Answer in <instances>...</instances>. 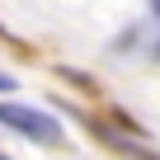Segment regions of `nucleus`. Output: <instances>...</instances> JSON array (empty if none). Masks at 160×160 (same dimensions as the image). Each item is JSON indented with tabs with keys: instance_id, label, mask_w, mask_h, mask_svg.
Instances as JSON below:
<instances>
[{
	"instance_id": "obj_4",
	"label": "nucleus",
	"mask_w": 160,
	"mask_h": 160,
	"mask_svg": "<svg viewBox=\"0 0 160 160\" xmlns=\"http://www.w3.org/2000/svg\"><path fill=\"white\" fill-rule=\"evenodd\" d=\"M0 160H5V155H0Z\"/></svg>"
},
{
	"instance_id": "obj_2",
	"label": "nucleus",
	"mask_w": 160,
	"mask_h": 160,
	"mask_svg": "<svg viewBox=\"0 0 160 160\" xmlns=\"http://www.w3.org/2000/svg\"><path fill=\"white\" fill-rule=\"evenodd\" d=\"M0 90H14V80H10V75H0Z\"/></svg>"
},
{
	"instance_id": "obj_5",
	"label": "nucleus",
	"mask_w": 160,
	"mask_h": 160,
	"mask_svg": "<svg viewBox=\"0 0 160 160\" xmlns=\"http://www.w3.org/2000/svg\"><path fill=\"white\" fill-rule=\"evenodd\" d=\"M155 52H160V47H155Z\"/></svg>"
},
{
	"instance_id": "obj_3",
	"label": "nucleus",
	"mask_w": 160,
	"mask_h": 160,
	"mask_svg": "<svg viewBox=\"0 0 160 160\" xmlns=\"http://www.w3.org/2000/svg\"><path fill=\"white\" fill-rule=\"evenodd\" d=\"M155 14H160V0H155Z\"/></svg>"
},
{
	"instance_id": "obj_1",
	"label": "nucleus",
	"mask_w": 160,
	"mask_h": 160,
	"mask_svg": "<svg viewBox=\"0 0 160 160\" xmlns=\"http://www.w3.org/2000/svg\"><path fill=\"white\" fill-rule=\"evenodd\" d=\"M0 122L14 127V132H24V137H33V141H42V146H57V141H61V122H57L52 113H42V108L0 104Z\"/></svg>"
}]
</instances>
